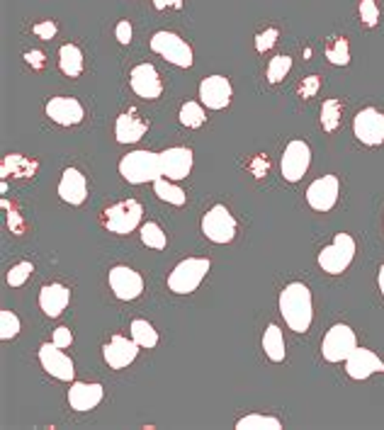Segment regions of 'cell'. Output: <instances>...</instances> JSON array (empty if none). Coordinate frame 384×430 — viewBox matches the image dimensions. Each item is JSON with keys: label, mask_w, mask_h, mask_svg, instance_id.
I'll return each mask as SVG.
<instances>
[{"label": "cell", "mask_w": 384, "mask_h": 430, "mask_svg": "<svg viewBox=\"0 0 384 430\" xmlns=\"http://www.w3.org/2000/svg\"><path fill=\"white\" fill-rule=\"evenodd\" d=\"M280 313L284 323L294 333H306L314 321V306H311V292L301 282H289L280 292Z\"/></svg>", "instance_id": "1"}, {"label": "cell", "mask_w": 384, "mask_h": 430, "mask_svg": "<svg viewBox=\"0 0 384 430\" xmlns=\"http://www.w3.org/2000/svg\"><path fill=\"white\" fill-rule=\"evenodd\" d=\"M119 175L131 185H144L163 178L161 153L153 151H131L119 161Z\"/></svg>", "instance_id": "2"}, {"label": "cell", "mask_w": 384, "mask_h": 430, "mask_svg": "<svg viewBox=\"0 0 384 430\" xmlns=\"http://www.w3.org/2000/svg\"><path fill=\"white\" fill-rule=\"evenodd\" d=\"M210 268L212 263L207 258H185L168 275V289L173 294H192L205 280V275L210 273Z\"/></svg>", "instance_id": "3"}, {"label": "cell", "mask_w": 384, "mask_h": 430, "mask_svg": "<svg viewBox=\"0 0 384 430\" xmlns=\"http://www.w3.org/2000/svg\"><path fill=\"white\" fill-rule=\"evenodd\" d=\"M151 52L158 54L161 59H166L168 64L180 66V68H190L195 64V54H192L190 44L175 32H156L151 37Z\"/></svg>", "instance_id": "4"}, {"label": "cell", "mask_w": 384, "mask_h": 430, "mask_svg": "<svg viewBox=\"0 0 384 430\" xmlns=\"http://www.w3.org/2000/svg\"><path fill=\"white\" fill-rule=\"evenodd\" d=\"M355 258V239L350 234H336L331 246L321 248L319 268L328 275H341Z\"/></svg>", "instance_id": "5"}, {"label": "cell", "mask_w": 384, "mask_h": 430, "mask_svg": "<svg viewBox=\"0 0 384 430\" xmlns=\"http://www.w3.org/2000/svg\"><path fill=\"white\" fill-rule=\"evenodd\" d=\"M355 348H358L355 330L350 326H345V323H336V326H331L321 340V355L326 362H345Z\"/></svg>", "instance_id": "6"}, {"label": "cell", "mask_w": 384, "mask_h": 430, "mask_svg": "<svg viewBox=\"0 0 384 430\" xmlns=\"http://www.w3.org/2000/svg\"><path fill=\"white\" fill-rule=\"evenodd\" d=\"M141 217H144V207L136 200H122L117 205L105 209V226L109 234H131L136 226L141 224Z\"/></svg>", "instance_id": "7"}, {"label": "cell", "mask_w": 384, "mask_h": 430, "mask_svg": "<svg viewBox=\"0 0 384 430\" xmlns=\"http://www.w3.org/2000/svg\"><path fill=\"white\" fill-rule=\"evenodd\" d=\"M202 234L212 244H232L236 236V219L224 205H214L210 212L202 217Z\"/></svg>", "instance_id": "8"}, {"label": "cell", "mask_w": 384, "mask_h": 430, "mask_svg": "<svg viewBox=\"0 0 384 430\" xmlns=\"http://www.w3.org/2000/svg\"><path fill=\"white\" fill-rule=\"evenodd\" d=\"M311 165V148L309 143L294 139L284 146L282 161H280V168H282V178L287 183H299L304 178V173Z\"/></svg>", "instance_id": "9"}, {"label": "cell", "mask_w": 384, "mask_h": 430, "mask_svg": "<svg viewBox=\"0 0 384 430\" xmlns=\"http://www.w3.org/2000/svg\"><path fill=\"white\" fill-rule=\"evenodd\" d=\"M353 131L365 146H380L384 143V112L377 107H363L353 119Z\"/></svg>", "instance_id": "10"}, {"label": "cell", "mask_w": 384, "mask_h": 430, "mask_svg": "<svg viewBox=\"0 0 384 430\" xmlns=\"http://www.w3.org/2000/svg\"><path fill=\"white\" fill-rule=\"evenodd\" d=\"M109 289L114 292L117 299L131 301L136 297H141V292H144V277L127 265H117L109 270Z\"/></svg>", "instance_id": "11"}, {"label": "cell", "mask_w": 384, "mask_h": 430, "mask_svg": "<svg viewBox=\"0 0 384 430\" xmlns=\"http://www.w3.org/2000/svg\"><path fill=\"white\" fill-rule=\"evenodd\" d=\"M129 83H131V90L139 97H144V100H158L163 92V80L153 64L134 66L129 73Z\"/></svg>", "instance_id": "12"}, {"label": "cell", "mask_w": 384, "mask_h": 430, "mask_svg": "<svg viewBox=\"0 0 384 430\" xmlns=\"http://www.w3.org/2000/svg\"><path fill=\"white\" fill-rule=\"evenodd\" d=\"M234 97V88L227 76H207L200 83V100L207 109H224L229 107Z\"/></svg>", "instance_id": "13"}, {"label": "cell", "mask_w": 384, "mask_h": 430, "mask_svg": "<svg viewBox=\"0 0 384 430\" xmlns=\"http://www.w3.org/2000/svg\"><path fill=\"white\" fill-rule=\"evenodd\" d=\"M40 362L52 377L61 379V382H73L76 367L73 360L64 352V348H59L54 343H44L40 348Z\"/></svg>", "instance_id": "14"}, {"label": "cell", "mask_w": 384, "mask_h": 430, "mask_svg": "<svg viewBox=\"0 0 384 430\" xmlns=\"http://www.w3.org/2000/svg\"><path fill=\"white\" fill-rule=\"evenodd\" d=\"M306 202L316 212H331L338 202V178L336 175H323L314 180L306 190Z\"/></svg>", "instance_id": "15"}, {"label": "cell", "mask_w": 384, "mask_h": 430, "mask_svg": "<svg viewBox=\"0 0 384 430\" xmlns=\"http://www.w3.org/2000/svg\"><path fill=\"white\" fill-rule=\"evenodd\" d=\"M136 355H139V345H136V340L134 338L129 340V338H124V335H112L109 343H105V348H102V357H105L109 369L129 367L131 362L136 360Z\"/></svg>", "instance_id": "16"}, {"label": "cell", "mask_w": 384, "mask_h": 430, "mask_svg": "<svg viewBox=\"0 0 384 430\" xmlns=\"http://www.w3.org/2000/svg\"><path fill=\"white\" fill-rule=\"evenodd\" d=\"M47 117L61 126H76L83 122L85 109L76 97H52L47 102Z\"/></svg>", "instance_id": "17"}, {"label": "cell", "mask_w": 384, "mask_h": 430, "mask_svg": "<svg viewBox=\"0 0 384 430\" xmlns=\"http://www.w3.org/2000/svg\"><path fill=\"white\" fill-rule=\"evenodd\" d=\"M161 168L163 178L168 180H183L192 170V151L185 146H173L161 151Z\"/></svg>", "instance_id": "18"}, {"label": "cell", "mask_w": 384, "mask_h": 430, "mask_svg": "<svg viewBox=\"0 0 384 430\" xmlns=\"http://www.w3.org/2000/svg\"><path fill=\"white\" fill-rule=\"evenodd\" d=\"M345 372L350 379H367L377 372H384V362L367 348H355L345 360Z\"/></svg>", "instance_id": "19"}, {"label": "cell", "mask_w": 384, "mask_h": 430, "mask_svg": "<svg viewBox=\"0 0 384 430\" xmlns=\"http://www.w3.org/2000/svg\"><path fill=\"white\" fill-rule=\"evenodd\" d=\"M105 396V389L97 382H73L68 389V404L73 411H92Z\"/></svg>", "instance_id": "20"}, {"label": "cell", "mask_w": 384, "mask_h": 430, "mask_svg": "<svg viewBox=\"0 0 384 430\" xmlns=\"http://www.w3.org/2000/svg\"><path fill=\"white\" fill-rule=\"evenodd\" d=\"M59 195L64 202L78 207L85 202L88 197V180L78 168H66L61 175V183H59Z\"/></svg>", "instance_id": "21"}, {"label": "cell", "mask_w": 384, "mask_h": 430, "mask_svg": "<svg viewBox=\"0 0 384 430\" xmlns=\"http://www.w3.org/2000/svg\"><path fill=\"white\" fill-rule=\"evenodd\" d=\"M71 301V289L61 282H52V285H44L40 292V306L42 311L47 313L49 318H56L66 311Z\"/></svg>", "instance_id": "22"}, {"label": "cell", "mask_w": 384, "mask_h": 430, "mask_svg": "<svg viewBox=\"0 0 384 430\" xmlns=\"http://www.w3.org/2000/svg\"><path fill=\"white\" fill-rule=\"evenodd\" d=\"M146 131H149V124L136 112L119 114L117 122H114V136H117L119 143H136L139 139H144Z\"/></svg>", "instance_id": "23"}, {"label": "cell", "mask_w": 384, "mask_h": 430, "mask_svg": "<svg viewBox=\"0 0 384 430\" xmlns=\"http://www.w3.org/2000/svg\"><path fill=\"white\" fill-rule=\"evenodd\" d=\"M37 161H32V158L27 156H20V153H10V156H5L3 161V168H0V173H3V178H35L37 173Z\"/></svg>", "instance_id": "24"}, {"label": "cell", "mask_w": 384, "mask_h": 430, "mask_svg": "<svg viewBox=\"0 0 384 430\" xmlns=\"http://www.w3.org/2000/svg\"><path fill=\"white\" fill-rule=\"evenodd\" d=\"M59 68L68 78H78L83 73V52L76 44H64L59 49Z\"/></svg>", "instance_id": "25"}, {"label": "cell", "mask_w": 384, "mask_h": 430, "mask_svg": "<svg viewBox=\"0 0 384 430\" xmlns=\"http://www.w3.org/2000/svg\"><path fill=\"white\" fill-rule=\"evenodd\" d=\"M263 350H265L268 360L282 362L284 360V335L277 323H270L263 333Z\"/></svg>", "instance_id": "26"}, {"label": "cell", "mask_w": 384, "mask_h": 430, "mask_svg": "<svg viewBox=\"0 0 384 430\" xmlns=\"http://www.w3.org/2000/svg\"><path fill=\"white\" fill-rule=\"evenodd\" d=\"M129 330H131V338L136 340V345H139V348H149L151 350V348H156V345H158V330L153 328L149 321H144V318H134Z\"/></svg>", "instance_id": "27"}, {"label": "cell", "mask_w": 384, "mask_h": 430, "mask_svg": "<svg viewBox=\"0 0 384 430\" xmlns=\"http://www.w3.org/2000/svg\"><path fill=\"white\" fill-rule=\"evenodd\" d=\"M153 192H156V195L161 197L163 202H168V205H175V207H183L185 200H188V195H185L183 187L173 185L168 178L153 180Z\"/></svg>", "instance_id": "28"}, {"label": "cell", "mask_w": 384, "mask_h": 430, "mask_svg": "<svg viewBox=\"0 0 384 430\" xmlns=\"http://www.w3.org/2000/svg\"><path fill=\"white\" fill-rule=\"evenodd\" d=\"M341 117H343V102L336 100V97H331V100H326L321 104V112H319V122L323 126V131H336L338 124H341Z\"/></svg>", "instance_id": "29"}, {"label": "cell", "mask_w": 384, "mask_h": 430, "mask_svg": "<svg viewBox=\"0 0 384 430\" xmlns=\"http://www.w3.org/2000/svg\"><path fill=\"white\" fill-rule=\"evenodd\" d=\"M239 430H282V423L275 416H263V413H251L236 423Z\"/></svg>", "instance_id": "30"}, {"label": "cell", "mask_w": 384, "mask_h": 430, "mask_svg": "<svg viewBox=\"0 0 384 430\" xmlns=\"http://www.w3.org/2000/svg\"><path fill=\"white\" fill-rule=\"evenodd\" d=\"M205 119H207V112L200 102L188 100L180 107V124L188 126V129H200V126L205 124Z\"/></svg>", "instance_id": "31"}, {"label": "cell", "mask_w": 384, "mask_h": 430, "mask_svg": "<svg viewBox=\"0 0 384 430\" xmlns=\"http://www.w3.org/2000/svg\"><path fill=\"white\" fill-rule=\"evenodd\" d=\"M292 71V56H287V54H280V56H272L270 64H268V71H265V78L268 83H280L287 78V73Z\"/></svg>", "instance_id": "32"}, {"label": "cell", "mask_w": 384, "mask_h": 430, "mask_svg": "<svg viewBox=\"0 0 384 430\" xmlns=\"http://www.w3.org/2000/svg\"><path fill=\"white\" fill-rule=\"evenodd\" d=\"M141 244L153 248V251H163L168 244V239H166V234H163L161 226H158L156 222H149V224L141 226Z\"/></svg>", "instance_id": "33"}, {"label": "cell", "mask_w": 384, "mask_h": 430, "mask_svg": "<svg viewBox=\"0 0 384 430\" xmlns=\"http://www.w3.org/2000/svg\"><path fill=\"white\" fill-rule=\"evenodd\" d=\"M326 59L333 66H348L350 64V47L345 37H336L331 44L326 47Z\"/></svg>", "instance_id": "34"}, {"label": "cell", "mask_w": 384, "mask_h": 430, "mask_svg": "<svg viewBox=\"0 0 384 430\" xmlns=\"http://www.w3.org/2000/svg\"><path fill=\"white\" fill-rule=\"evenodd\" d=\"M18 333H20V318H18V313L3 309V311H0V338L10 340V338H15Z\"/></svg>", "instance_id": "35"}, {"label": "cell", "mask_w": 384, "mask_h": 430, "mask_svg": "<svg viewBox=\"0 0 384 430\" xmlns=\"http://www.w3.org/2000/svg\"><path fill=\"white\" fill-rule=\"evenodd\" d=\"M380 22V5L377 0H360V25L372 30Z\"/></svg>", "instance_id": "36"}, {"label": "cell", "mask_w": 384, "mask_h": 430, "mask_svg": "<svg viewBox=\"0 0 384 430\" xmlns=\"http://www.w3.org/2000/svg\"><path fill=\"white\" fill-rule=\"evenodd\" d=\"M35 273V265H32L30 261H25V263H18V265H13L10 268V273H8V285L10 287H22L30 280V275Z\"/></svg>", "instance_id": "37"}, {"label": "cell", "mask_w": 384, "mask_h": 430, "mask_svg": "<svg viewBox=\"0 0 384 430\" xmlns=\"http://www.w3.org/2000/svg\"><path fill=\"white\" fill-rule=\"evenodd\" d=\"M277 40H280V30H277V27H268V30L258 32V35H256V52L258 54L270 52V49L277 44Z\"/></svg>", "instance_id": "38"}, {"label": "cell", "mask_w": 384, "mask_h": 430, "mask_svg": "<svg viewBox=\"0 0 384 430\" xmlns=\"http://www.w3.org/2000/svg\"><path fill=\"white\" fill-rule=\"evenodd\" d=\"M319 88H321V78H319V76H306V78L299 83L297 92H299L301 100H311V97L319 92Z\"/></svg>", "instance_id": "39"}, {"label": "cell", "mask_w": 384, "mask_h": 430, "mask_svg": "<svg viewBox=\"0 0 384 430\" xmlns=\"http://www.w3.org/2000/svg\"><path fill=\"white\" fill-rule=\"evenodd\" d=\"M32 32H35V37H40V40L52 42L54 37H56V32H59V25L54 20H42V22H37V25L32 27Z\"/></svg>", "instance_id": "40"}, {"label": "cell", "mask_w": 384, "mask_h": 430, "mask_svg": "<svg viewBox=\"0 0 384 430\" xmlns=\"http://www.w3.org/2000/svg\"><path fill=\"white\" fill-rule=\"evenodd\" d=\"M3 207H8V209H10L8 202H3ZM8 226H10V231H13V234H18V236L25 234L27 224H25V219L20 217L18 209H10V214H8Z\"/></svg>", "instance_id": "41"}, {"label": "cell", "mask_w": 384, "mask_h": 430, "mask_svg": "<svg viewBox=\"0 0 384 430\" xmlns=\"http://www.w3.org/2000/svg\"><path fill=\"white\" fill-rule=\"evenodd\" d=\"M114 37H117L119 44H131V37H134V30H131V22L129 20H119L117 27H114Z\"/></svg>", "instance_id": "42"}, {"label": "cell", "mask_w": 384, "mask_h": 430, "mask_svg": "<svg viewBox=\"0 0 384 430\" xmlns=\"http://www.w3.org/2000/svg\"><path fill=\"white\" fill-rule=\"evenodd\" d=\"M52 343H54V345H59V348H71V345H73V333H71V328L59 326L56 330H54Z\"/></svg>", "instance_id": "43"}, {"label": "cell", "mask_w": 384, "mask_h": 430, "mask_svg": "<svg viewBox=\"0 0 384 430\" xmlns=\"http://www.w3.org/2000/svg\"><path fill=\"white\" fill-rule=\"evenodd\" d=\"M268 168H270V163H268V156H256L253 161L248 163V170L256 175V178H265Z\"/></svg>", "instance_id": "44"}, {"label": "cell", "mask_w": 384, "mask_h": 430, "mask_svg": "<svg viewBox=\"0 0 384 430\" xmlns=\"http://www.w3.org/2000/svg\"><path fill=\"white\" fill-rule=\"evenodd\" d=\"M25 61L30 64L35 71H42L44 66H47V56H44V52H37V49H32V52H25Z\"/></svg>", "instance_id": "45"}, {"label": "cell", "mask_w": 384, "mask_h": 430, "mask_svg": "<svg viewBox=\"0 0 384 430\" xmlns=\"http://www.w3.org/2000/svg\"><path fill=\"white\" fill-rule=\"evenodd\" d=\"M151 3H153V8H156V10H168V8L180 10V8H183V0H151Z\"/></svg>", "instance_id": "46"}, {"label": "cell", "mask_w": 384, "mask_h": 430, "mask_svg": "<svg viewBox=\"0 0 384 430\" xmlns=\"http://www.w3.org/2000/svg\"><path fill=\"white\" fill-rule=\"evenodd\" d=\"M377 285H380V292H382V297H384V265L380 268V273H377Z\"/></svg>", "instance_id": "47"}]
</instances>
